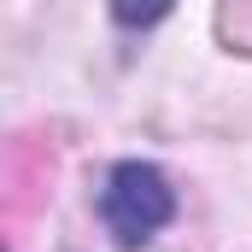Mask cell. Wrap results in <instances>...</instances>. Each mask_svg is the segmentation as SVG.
Segmentation results:
<instances>
[{"mask_svg":"<svg viewBox=\"0 0 252 252\" xmlns=\"http://www.w3.org/2000/svg\"><path fill=\"white\" fill-rule=\"evenodd\" d=\"M176 217V188L158 164L147 158H124L106 170V188H100V223L118 247H147L164 223Z\"/></svg>","mask_w":252,"mask_h":252,"instance_id":"1","label":"cell"},{"mask_svg":"<svg viewBox=\"0 0 252 252\" xmlns=\"http://www.w3.org/2000/svg\"><path fill=\"white\" fill-rule=\"evenodd\" d=\"M170 6H176V0H112V24H124V30H153V24L170 18Z\"/></svg>","mask_w":252,"mask_h":252,"instance_id":"2","label":"cell"}]
</instances>
